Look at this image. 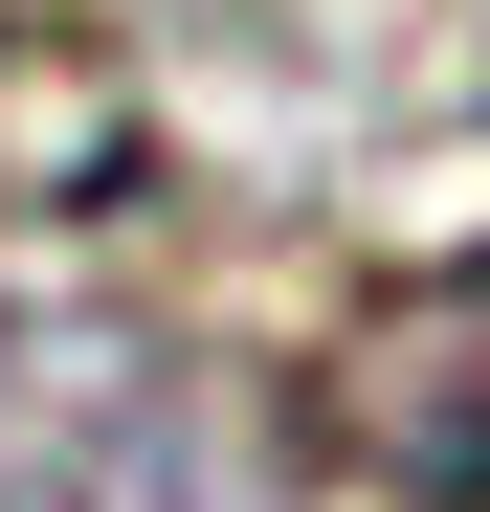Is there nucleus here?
<instances>
[{
  "instance_id": "obj_1",
  "label": "nucleus",
  "mask_w": 490,
  "mask_h": 512,
  "mask_svg": "<svg viewBox=\"0 0 490 512\" xmlns=\"http://www.w3.org/2000/svg\"><path fill=\"white\" fill-rule=\"evenodd\" d=\"M312 446L379 512H490V245H424L312 334Z\"/></svg>"
}]
</instances>
